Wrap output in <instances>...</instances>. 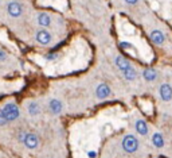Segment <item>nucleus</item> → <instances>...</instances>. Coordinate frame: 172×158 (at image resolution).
Returning <instances> with one entry per match:
<instances>
[{
  "label": "nucleus",
  "instance_id": "obj_1",
  "mask_svg": "<svg viewBox=\"0 0 172 158\" xmlns=\"http://www.w3.org/2000/svg\"><path fill=\"white\" fill-rule=\"evenodd\" d=\"M121 147H122V150L125 153L133 154V153H136L137 150L140 149V142L134 135L128 134V135H125L122 138V141H121Z\"/></svg>",
  "mask_w": 172,
  "mask_h": 158
},
{
  "label": "nucleus",
  "instance_id": "obj_2",
  "mask_svg": "<svg viewBox=\"0 0 172 158\" xmlns=\"http://www.w3.org/2000/svg\"><path fill=\"white\" fill-rule=\"evenodd\" d=\"M3 112H4L5 118L8 119V122H13V120H16L19 116H20V111H19V107L18 104L15 103V101H8V103H5L4 106L1 107Z\"/></svg>",
  "mask_w": 172,
  "mask_h": 158
},
{
  "label": "nucleus",
  "instance_id": "obj_3",
  "mask_svg": "<svg viewBox=\"0 0 172 158\" xmlns=\"http://www.w3.org/2000/svg\"><path fill=\"white\" fill-rule=\"evenodd\" d=\"M35 41L40 45V46H48L53 42V34L48 31V28L39 27L35 31Z\"/></svg>",
  "mask_w": 172,
  "mask_h": 158
},
{
  "label": "nucleus",
  "instance_id": "obj_4",
  "mask_svg": "<svg viewBox=\"0 0 172 158\" xmlns=\"http://www.w3.org/2000/svg\"><path fill=\"white\" fill-rule=\"evenodd\" d=\"M23 4L18 0H10L7 3V14L10 15L11 18H20L23 15Z\"/></svg>",
  "mask_w": 172,
  "mask_h": 158
},
{
  "label": "nucleus",
  "instance_id": "obj_5",
  "mask_svg": "<svg viewBox=\"0 0 172 158\" xmlns=\"http://www.w3.org/2000/svg\"><path fill=\"white\" fill-rule=\"evenodd\" d=\"M159 97L164 103H168L172 100V85L169 82H163L159 87Z\"/></svg>",
  "mask_w": 172,
  "mask_h": 158
},
{
  "label": "nucleus",
  "instance_id": "obj_6",
  "mask_svg": "<svg viewBox=\"0 0 172 158\" xmlns=\"http://www.w3.org/2000/svg\"><path fill=\"white\" fill-rule=\"evenodd\" d=\"M36 23L39 27H43V28H48L51 25H53V18L48 12L46 11H40L36 14Z\"/></svg>",
  "mask_w": 172,
  "mask_h": 158
},
{
  "label": "nucleus",
  "instance_id": "obj_7",
  "mask_svg": "<svg viewBox=\"0 0 172 158\" xmlns=\"http://www.w3.org/2000/svg\"><path fill=\"white\" fill-rule=\"evenodd\" d=\"M114 65H116V68L121 72V74L133 68V65L130 64V61L126 60V58L122 57V55H116L114 57Z\"/></svg>",
  "mask_w": 172,
  "mask_h": 158
},
{
  "label": "nucleus",
  "instance_id": "obj_8",
  "mask_svg": "<svg viewBox=\"0 0 172 158\" xmlns=\"http://www.w3.org/2000/svg\"><path fill=\"white\" fill-rule=\"evenodd\" d=\"M149 39L156 46H163L165 43V34L161 30H159V28H153L149 33Z\"/></svg>",
  "mask_w": 172,
  "mask_h": 158
},
{
  "label": "nucleus",
  "instance_id": "obj_9",
  "mask_svg": "<svg viewBox=\"0 0 172 158\" xmlns=\"http://www.w3.org/2000/svg\"><path fill=\"white\" fill-rule=\"evenodd\" d=\"M110 95H112V89H110V87L106 82H101V84L97 85L96 97L98 99V100H105V99H108Z\"/></svg>",
  "mask_w": 172,
  "mask_h": 158
},
{
  "label": "nucleus",
  "instance_id": "obj_10",
  "mask_svg": "<svg viewBox=\"0 0 172 158\" xmlns=\"http://www.w3.org/2000/svg\"><path fill=\"white\" fill-rule=\"evenodd\" d=\"M23 145L27 149L34 150V149H36L38 145H39V138H38V135L34 133H26L24 139H23Z\"/></svg>",
  "mask_w": 172,
  "mask_h": 158
},
{
  "label": "nucleus",
  "instance_id": "obj_11",
  "mask_svg": "<svg viewBox=\"0 0 172 158\" xmlns=\"http://www.w3.org/2000/svg\"><path fill=\"white\" fill-rule=\"evenodd\" d=\"M134 130L140 136H148L149 135V126L144 119H136L134 122Z\"/></svg>",
  "mask_w": 172,
  "mask_h": 158
},
{
  "label": "nucleus",
  "instance_id": "obj_12",
  "mask_svg": "<svg viewBox=\"0 0 172 158\" xmlns=\"http://www.w3.org/2000/svg\"><path fill=\"white\" fill-rule=\"evenodd\" d=\"M150 143L153 145L155 149L161 150V149H164V146H165V138H164V135L161 133L156 131V133H153L152 136H150Z\"/></svg>",
  "mask_w": 172,
  "mask_h": 158
},
{
  "label": "nucleus",
  "instance_id": "obj_13",
  "mask_svg": "<svg viewBox=\"0 0 172 158\" xmlns=\"http://www.w3.org/2000/svg\"><path fill=\"white\" fill-rule=\"evenodd\" d=\"M141 76L147 82H155L159 79V72L153 68H145L141 72Z\"/></svg>",
  "mask_w": 172,
  "mask_h": 158
},
{
  "label": "nucleus",
  "instance_id": "obj_14",
  "mask_svg": "<svg viewBox=\"0 0 172 158\" xmlns=\"http://www.w3.org/2000/svg\"><path fill=\"white\" fill-rule=\"evenodd\" d=\"M48 109H50V112L53 115H59L63 111V103L61 100H58V99H51L48 101Z\"/></svg>",
  "mask_w": 172,
  "mask_h": 158
},
{
  "label": "nucleus",
  "instance_id": "obj_15",
  "mask_svg": "<svg viewBox=\"0 0 172 158\" xmlns=\"http://www.w3.org/2000/svg\"><path fill=\"white\" fill-rule=\"evenodd\" d=\"M27 111L31 116H38L40 114V106L36 101H30L28 106H27Z\"/></svg>",
  "mask_w": 172,
  "mask_h": 158
},
{
  "label": "nucleus",
  "instance_id": "obj_16",
  "mask_svg": "<svg viewBox=\"0 0 172 158\" xmlns=\"http://www.w3.org/2000/svg\"><path fill=\"white\" fill-rule=\"evenodd\" d=\"M120 46H121V49H124V50H134L133 45L129 43V42H126V41H122V42H121Z\"/></svg>",
  "mask_w": 172,
  "mask_h": 158
},
{
  "label": "nucleus",
  "instance_id": "obj_17",
  "mask_svg": "<svg viewBox=\"0 0 172 158\" xmlns=\"http://www.w3.org/2000/svg\"><path fill=\"white\" fill-rule=\"evenodd\" d=\"M8 119L5 118V115H4V112H3V109L0 108V126H5V124H8Z\"/></svg>",
  "mask_w": 172,
  "mask_h": 158
},
{
  "label": "nucleus",
  "instance_id": "obj_18",
  "mask_svg": "<svg viewBox=\"0 0 172 158\" xmlns=\"http://www.w3.org/2000/svg\"><path fill=\"white\" fill-rule=\"evenodd\" d=\"M59 57V54H56V53H48V54L44 55V58L47 61H56Z\"/></svg>",
  "mask_w": 172,
  "mask_h": 158
},
{
  "label": "nucleus",
  "instance_id": "obj_19",
  "mask_svg": "<svg viewBox=\"0 0 172 158\" xmlns=\"http://www.w3.org/2000/svg\"><path fill=\"white\" fill-rule=\"evenodd\" d=\"M7 58H8L7 52H5L3 47H0V62H5V61H7Z\"/></svg>",
  "mask_w": 172,
  "mask_h": 158
},
{
  "label": "nucleus",
  "instance_id": "obj_20",
  "mask_svg": "<svg viewBox=\"0 0 172 158\" xmlns=\"http://www.w3.org/2000/svg\"><path fill=\"white\" fill-rule=\"evenodd\" d=\"M125 1V4H128V6H136V4H139L140 0H124Z\"/></svg>",
  "mask_w": 172,
  "mask_h": 158
},
{
  "label": "nucleus",
  "instance_id": "obj_21",
  "mask_svg": "<svg viewBox=\"0 0 172 158\" xmlns=\"http://www.w3.org/2000/svg\"><path fill=\"white\" fill-rule=\"evenodd\" d=\"M87 155H89V158H94L96 157V151H89Z\"/></svg>",
  "mask_w": 172,
  "mask_h": 158
}]
</instances>
